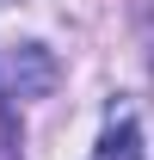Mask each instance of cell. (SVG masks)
<instances>
[{"instance_id": "obj_1", "label": "cell", "mask_w": 154, "mask_h": 160, "mask_svg": "<svg viewBox=\"0 0 154 160\" xmlns=\"http://www.w3.org/2000/svg\"><path fill=\"white\" fill-rule=\"evenodd\" d=\"M56 86V56L43 43H19L6 49V80H0V99H43Z\"/></svg>"}, {"instance_id": "obj_2", "label": "cell", "mask_w": 154, "mask_h": 160, "mask_svg": "<svg viewBox=\"0 0 154 160\" xmlns=\"http://www.w3.org/2000/svg\"><path fill=\"white\" fill-rule=\"evenodd\" d=\"M93 160H142V129H136V117H111L105 123Z\"/></svg>"}]
</instances>
